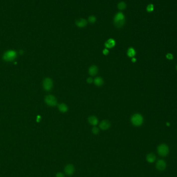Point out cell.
I'll list each match as a JSON object with an SVG mask.
<instances>
[{"label":"cell","instance_id":"obj_13","mask_svg":"<svg viewBox=\"0 0 177 177\" xmlns=\"http://www.w3.org/2000/svg\"><path fill=\"white\" fill-rule=\"evenodd\" d=\"M88 122L91 125L95 126L98 124V120L95 116H91L88 118Z\"/></svg>","mask_w":177,"mask_h":177},{"label":"cell","instance_id":"obj_10","mask_svg":"<svg viewBox=\"0 0 177 177\" xmlns=\"http://www.w3.org/2000/svg\"><path fill=\"white\" fill-rule=\"evenodd\" d=\"M110 123L109 121L105 120H103L100 124V127L103 130H105L109 129L110 127Z\"/></svg>","mask_w":177,"mask_h":177},{"label":"cell","instance_id":"obj_8","mask_svg":"<svg viewBox=\"0 0 177 177\" xmlns=\"http://www.w3.org/2000/svg\"><path fill=\"white\" fill-rule=\"evenodd\" d=\"M166 167V164L164 161L162 160H160L156 162V168L157 170H160V171H163L164 170Z\"/></svg>","mask_w":177,"mask_h":177},{"label":"cell","instance_id":"obj_21","mask_svg":"<svg viewBox=\"0 0 177 177\" xmlns=\"http://www.w3.org/2000/svg\"><path fill=\"white\" fill-rule=\"evenodd\" d=\"M99 129H98V127H96L95 126L94 127H93L92 129V133L94 134V135H96V134H98V133H99Z\"/></svg>","mask_w":177,"mask_h":177},{"label":"cell","instance_id":"obj_16","mask_svg":"<svg viewBox=\"0 0 177 177\" xmlns=\"http://www.w3.org/2000/svg\"><path fill=\"white\" fill-rule=\"evenodd\" d=\"M155 155L153 153H149L146 156L147 161L150 163H152L155 161Z\"/></svg>","mask_w":177,"mask_h":177},{"label":"cell","instance_id":"obj_9","mask_svg":"<svg viewBox=\"0 0 177 177\" xmlns=\"http://www.w3.org/2000/svg\"><path fill=\"white\" fill-rule=\"evenodd\" d=\"M75 24L78 27L82 28L86 27V26L87 25L88 22L86 19H84L83 18H79L76 20Z\"/></svg>","mask_w":177,"mask_h":177},{"label":"cell","instance_id":"obj_20","mask_svg":"<svg viewBox=\"0 0 177 177\" xmlns=\"http://www.w3.org/2000/svg\"><path fill=\"white\" fill-rule=\"evenodd\" d=\"M154 10V5L152 4L148 5L147 7V10L148 12H152Z\"/></svg>","mask_w":177,"mask_h":177},{"label":"cell","instance_id":"obj_14","mask_svg":"<svg viewBox=\"0 0 177 177\" xmlns=\"http://www.w3.org/2000/svg\"><path fill=\"white\" fill-rule=\"evenodd\" d=\"M94 82L96 86L101 87V86H103L104 83V80L102 78H101L100 77H97L94 79Z\"/></svg>","mask_w":177,"mask_h":177},{"label":"cell","instance_id":"obj_1","mask_svg":"<svg viewBox=\"0 0 177 177\" xmlns=\"http://www.w3.org/2000/svg\"><path fill=\"white\" fill-rule=\"evenodd\" d=\"M125 22V17L122 12H118L114 18V23L117 28H121Z\"/></svg>","mask_w":177,"mask_h":177},{"label":"cell","instance_id":"obj_4","mask_svg":"<svg viewBox=\"0 0 177 177\" xmlns=\"http://www.w3.org/2000/svg\"><path fill=\"white\" fill-rule=\"evenodd\" d=\"M16 55H17L16 52L15 51H12V50L7 51L4 54L3 56V59L6 61L10 62L14 60L16 58Z\"/></svg>","mask_w":177,"mask_h":177},{"label":"cell","instance_id":"obj_7","mask_svg":"<svg viewBox=\"0 0 177 177\" xmlns=\"http://www.w3.org/2000/svg\"><path fill=\"white\" fill-rule=\"evenodd\" d=\"M64 170L65 174L68 176H71L74 174L75 172V168L73 164H67L65 166Z\"/></svg>","mask_w":177,"mask_h":177},{"label":"cell","instance_id":"obj_22","mask_svg":"<svg viewBox=\"0 0 177 177\" xmlns=\"http://www.w3.org/2000/svg\"><path fill=\"white\" fill-rule=\"evenodd\" d=\"M56 177H65L64 175L61 172H58L56 175Z\"/></svg>","mask_w":177,"mask_h":177},{"label":"cell","instance_id":"obj_15","mask_svg":"<svg viewBox=\"0 0 177 177\" xmlns=\"http://www.w3.org/2000/svg\"><path fill=\"white\" fill-rule=\"evenodd\" d=\"M59 110L62 113H66L68 111V107L65 104L61 103L58 105Z\"/></svg>","mask_w":177,"mask_h":177},{"label":"cell","instance_id":"obj_18","mask_svg":"<svg viewBox=\"0 0 177 177\" xmlns=\"http://www.w3.org/2000/svg\"><path fill=\"white\" fill-rule=\"evenodd\" d=\"M126 7V3L124 2H120L119 3V4H118V8L119 9L121 10H123L124 9H125Z\"/></svg>","mask_w":177,"mask_h":177},{"label":"cell","instance_id":"obj_12","mask_svg":"<svg viewBox=\"0 0 177 177\" xmlns=\"http://www.w3.org/2000/svg\"><path fill=\"white\" fill-rule=\"evenodd\" d=\"M98 73V68L95 65H92L89 68V74L90 76H94Z\"/></svg>","mask_w":177,"mask_h":177},{"label":"cell","instance_id":"obj_11","mask_svg":"<svg viewBox=\"0 0 177 177\" xmlns=\"http://www.w3.org/2000/svg\"><path fill=\"white\" fill-rule=\"evenodd\" d=\"M116 45V41L113 38H109L105 43V46L107 49L114 48Z\"/></svg>","mask_w":177,"mask_h":177},{"label":"cell","instance_id":"obj_24","mask_svg":"<svg viewBox=\"0 0 177 177\" xmlns=\"http://www.w3.org/2000/svg\"><path fill=\"white\" fill-rule=\"evenodd\" d=\"M87 81L88 83H92L93 81H94V80L93 79V78H91V77H89L87 79Z\"/></svg>","mask_w":177,"mask_h":177},{"label":"cell","instance_id":"obj_6","mask_svg":"<svg viewBox=\"0 0 177 177\" xmlns=\"http://www.w3.org/2000/svg\"><path fill=\"white\" fill-rule=\"evenodd\" d=\"M43 86L45 90L47 91H50L52 89V87H53V81H52V80L50 78H45L43 81Z\"/></svg>","mask_w":177,"mask_h":177},{"label":"cell","instance_id":"obj_2","mask_svg":"<svg viewBox=\"0 0 177 177\" xmlns=\"http://www.w3.org/2000/svg\"><path fill=\"white\" fill-rule=\"evenodd\" d=\"M130 121L133 125L135 126H139L143 123V119L142 116L139 114L133 115L130 118Z\"/></svg>","mask_w":177,"mask_h":177},{"label":"cell","instance_id":"obj_23","mask_svg":"<svg viewBox=\"0 0 177 177\" xmlns=\"http://www.w3.org/2000/svg\"><path fill=\"white\" fill-rule=\"evenodd\" d=\"M103 53L104 55H105V56H107L109 54V50H108L107 48H105V49H104L103 51Z\"/></svg>","mask_w":177,"mask_h":177},{"label":"cell","instance_id":"obj_25","mask_svg":"<svg viewBox=\"0 0 177 177\" xmlns=\"http://www.w3.org/2000/svg\"><path fill=\"white\" fill-rule=\"evenodd\" d=\"M166 58L168 59H169V60H172V59H173V56L172 54H168L166 55Z\"/></svg>","mask_w":177,"mask_h":177},{"label":"cell","instance_id":"obj_5","mask_svg":"<svg viewBox=\"0 0 177 177\" xmlns=\"http://www.w3.org/2000/svg\"><path fill=\"white\" fill-rule=\"evenodd\" d=\"M157 152L162 156H166L169 152L168 147L165 144H161L157 147Z\"/></svg>","mask_w":177,"mask_h":177},{"label":"cell","instance_id":"obj_27","mask_svg":"<svg viewBox=\"0 0 177 177\" xmlns=\"http://www.w3.org/2000/svg\"><path fill=\"white\" fill-rule=\"evenodd\" d=\"M176 69H177V66H176Z\"/></svg>","mask_w":177,"mask_h":177},{"label":"cell","instance_id":"obj_19","mask_svg":"<svg viewBox=\"0 0 177 177\" xmlns=\"http://www.w3.org/2000/svg\"><path fill=\"white\" fill-rule=\"evenodd\" d=\"M96 21V18L95 16H90L88 18V21L91 23H94Z\"/></svg>","mask_w":177,"mask_h":177},{"label":"cell","instance_id":"obj_3","mask_svg":"<svg viewBox=\"0 0 177 177\" xmlns=\"http://www.w3.org/2000/svg\"><path fill=\"white\" fill-rule=\"evenodd\" d=\"M45 102L47 105L50 107H55L57 105V100L56 97L52 95H48L45 97Z\"/></svg>","mask_w":177,"mask_h":177},{"label":"cell","instance_id":"obj_17","mask_svg":"<svg viewBox=\"0 0 177 177\" xmlns=\"http://www.w3.org/2000/svg\"><path fill=\"white\" fill-rule=\"evenodd\" d=\"M127 55L129 58H133L136 55L135 50L132 47L129 48L127 50Z\"/></svg>","mask_w":177,"mask_h":177},{"label":"cell","instance_id":"obj_26","mask_svg":"<svg viewBox=\"0 0 177 177\" xmlns=\"http://www.w3.org/2000/svg\"><path fill=\"white\" fill-rule=\"evenodd\" d=\"M132 61H133V62H135V61H136V59L133 58L132 59Z\"/></svg>","mask_w":177,"mask_h":177}]
</instances>
